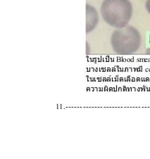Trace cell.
Here are the masks:
<instances>
[{"mask_svg": "<svg viewBox=\"0 0 150 159\" xmlns=\"http://www.w3.org/2000/svg\"><path fill=\"white\" fill-rule=\"evenodd\" d=\"M101 14L107 24L122 28L131 19L133 6L129 0H104L101 6Z\"/></svg>", "mask_w": 150, "mask_h": 159, "instance_id": "6da1fadb", "label": "cell"}, {"mask_svg": "<svg viewBox=\"0 0 150 159\" xmlns=\"http://www.w3.org/2000/svg\"><path fill=\"white\" fill-rule=\"evenodd\" d=\"M111 42L113 49L118 54H130L139 49L141 37L136 28L126 25L114 32Z\"/></svg>", "mask_w": 150, "mask_h": 159, "instance_id": "7a4b0ae2", "label": "cell"}, {"mask_svg": "<svg viewBox=\"0 0 150 159\" xmlns=\"http://www.w3.org/2000/svg\"><path fill=\"white\" fill-rule=\"evenodd\" d=\"M99 21L96 10L90 5H87V33L94 30Z\"/></svg>", "mask_w": 150, "mask_h": 159, "instance_id": "3957f363", "label": "cell"}, {"mask_svg": "<svg viewBox=\"0 0 150 159\" xmlns=\"http://www.w3.org/2000/svg\"><path fill=\"white\" fill-rule=\"evenodd\" d=\"M145 7H146V9L147 10V11H148L150 14V0H147V1L146 2Z\"/></svg>", "mask_w": 150, "mask_h": 159, "instance_id": "277c9868", "label": "cell"}]
</instances>
